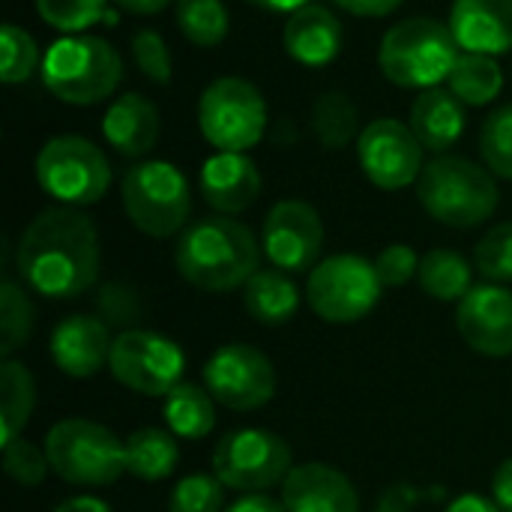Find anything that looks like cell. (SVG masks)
<instances>
[{"label":"cell","mask_w":512,"mask_h":512,"mask_svg":"<svg viewBox=\"0 0 512 512\" xmlns=\"http://www.w3.org/2000/svg\"><path fill=\"white\" fill-rule=\"evenodd\" d=\"M99 231L78 207H48L21 234L15 270L48 300H75L99 279Z\"/></svg>","instance_id":"1"},{"label":"cell","mask_w":512,"mask_h":512,"mask_svg":"<svg viewBox=\"0 0 512 512\" xmlns=\"http://www.w3.org/2000/svg\"><path fill=\"white\" fill-rule=\"evenodd\" d=\"M174 264L192 288L228 294L261 270V243L243 222L231 216H207L180 234Z\"/></svg>","instance_id":"2"},{"label":"cell","mask_w":512,"mask_h":512,"mask_svg":"<svg viewBox=\"0 0 512 512\" xmlns=\"http://www.w3.org/2000/svg\"><path fill=\"white\" fill-rule=\"evenodd\" d=\"M417 198L435 222L468 231L495 216L501 189L486 165L465 156L441 153L426 162L417 180Z\"/></svg>","instance_id":"3"},{"label":"cell","mask_w":512,"mask_h":512,"mask_svg":"<svg viewBox=\"0 0 512 512\" xmlns=\"http://www.w3.org/2000/svg\"><path fill=\"white\" fill-rule=\"evenodd\" d=\"M462 48L438 18H405L393 24L378 45V66L387 81L408 90H429L450 78Z\"/></svg>","instance_id":"4"},{"label":"cell","mask_w":512,"mask_h":512,"mask_svg":"<svg viewBox=\"0 0 512 512\" xmlns=\"http://www.w3.org/2000/svg\"><path fill=\"white\" fill-rule=\"evenodd\" d=\"M42 84L66 105H99L123 81V60L102 36H63L42 57Z\"/></svg>","instance_id":"5"},{"label":"cell","mask_w":512,"mask_h":512,"mask_svg":"<svg viewBox=\"0 0 512 512\" xmlns=\"http://www.w3.org/2000/svg\"><path fill=\"white\" fill-rule=\"evenodd\" d=\"M42 450L51 471L72 486H111L126 474V441H120L108 426L84 417L54 423Z\"/></svg>","instance_id":"6"},{"label":"cell","mask_w":512,"mask_h":512,"mask_svg":"<svg viewBox=\"0 0 512 512\" xmlns=\"http://www.w3.org/2000/svg\"><path fill=\"white\" fill-rule=\"evenodd\" d=\"M120 198L129 222L141 234L165 240L186 231L192 213V189L177 165L165 159H147L132 165L123 174Z\"/></svg>","instance_id":"7"},{"label":"cell","mask_w":512,"mask_h":512,"mask_svg":"<svg viewBox=\"0 0 512 512\" xmlns=\"http://www.w3.org/2000/svg\"><path fill=\"white\" fill-rule=\"evenodd\" d=\"M36 183L63 207H90L111 189V162L81 135H57L36 153Z\"/></svg>","instance_id":"8"},{"label":"cell","mask_w":512,"mask_h":512,"mask_svg":"<svg viewBox=\"0 0 512 512\" xmlns=\"http://www.w3.org/2000/svg\"><path fill=\"white\" fill-rule=\"evenodd\" d=\"M198 126L219 153H246L264 138L267 102L252 81L222 75L198 99Z\"/></svg>","instance_id":"9"},{"label":"cell","mask_w":512,"mask_h":512,"mask_svg":"<svg viewBox=\"0 0 512 512\" xmlns=\"http://www.w3.org/2000/svg\"><path fill=\"white\" fill-rule=\"evenodd\" d=\"M381 276L375 261L342 252L318 261L309 273L306 297L312 312L327 324H357L381 300Z\"/></svg>","instance_id":"10"},{"label":"cell","mask_w":512,"mask_h":512,"mask_svg":"<svg viewBox=\"0 0 512 512\" xmlns=\"http://www.w3.org/2000/svg\"><path fill=\"white\" fill-rule=\"evenodd\" d=\"M213 474L243 495L267 492L291 474V447L267 429L228 432L213 450Z\"/></svg>","instance_id":"11"},{"label":"cell","mask_w":512,"mask_h":512,"mask_svg":"<svg viewBox=\"0 0 512 512\" xmlns=\"http://www.w3.org/2000/svg\"><path fill=\"white\" fill-rule=\"evenodd\" d=\"M108 369L114 381L141 396H168L183 384L186 354L183 348L153 330H123L114 336Z\"/></svg>","instance_id":"12"},{"label":"cell","mask_w":512,"mask_h":512,"mask_svg":"<svg viewBox=\"0 0 512 512\" xmlns=\"http://www.w3.org/2000/svg\"><path fill=\"white\" fill-rule=\"evenodd\" d=\"M357 159L372 186L399 192L420 180L426 168V147L414 135L411 123L381 117L363 126L357 138Z\"/></svg>","instance_id":"13"},{"label":"cell","mask_w":512,"mask_h":512,"mask_svg":"<svg viewBox=\"0 0 512 512\" xmlns=\"http://www.w3.org/2000/svg\"><path fill=\"white\" fill-rule=\"evenodd\" d=\"M204 387L231 411H258L276 393V369L255 345L231 342L204 363Z\"/></svg>","instance_id":"14"},{"label":"cell","mask_w":512,"mask_h":512,"mask_svg":"<svg viewBox=\"0 0 512 512\" xmlns=\"http://www.w3.org/2000/svg\"><path fill=\"white\" fill-rule=\"evenodd\" d=\"M324 249V222L318 210L300 198H285L264 219V255L276 270L306 273L318 267Z\"/></svg>","instance_id":"15"},{"label":"cell","mask_w":512,"mask_h":512,"mask_svg":"<svg viewBox=\"0 0 512 512\" xmlns=\"http://www.w3.org/2000/svg\"><path fill=\"white\" fill-rule=\"evenodd\" d=\"M456 327L471 351L483 357L512 354V291L504 285H474L456 309Z\"/></svg>","instance_id":"16"},{"label":"cell","mask_w":512,"mask_h":512,"mask_svg":"<svg viewBox=\"0 0 512 512\" xmlns=\"http://www.w3.org/2000/svg\"><path fill=\"white\" fill-rule=\"evenodd\" d=\"M108 324L96 315H69L51 333V360L69 378H93L111 360Z\"/></svg>","instance_id":"17"},{"label":"cell","mask_w":512,"mask_h":512,"mask_svg":"<svg viewBox=\"0 0 512 512\" xmlns=\"http://www.w3.org/2000/svg\"><path fill=\"white\" fill-rule=\"evenodd\" d=\"M282 504L288 512H360V495L342 471L306 462L285 477Z\"/></svg>","instance_id":"18"},{"label":"cell","mask_w":512,"mask_h":512,"mask_svg":"<svg viewBox=\"0 0 512 512\" xmlns=\"http://www.w3.org/2000/svg\"><path fill=\"white\" fill-rule=\"evenodd\" d=\"M204 201L222 213H243L261 195V171L246 153H213L198 174Z\"/></svg>","instance_id":"19"},{"label":"cell","mask_w":512,"mask_h":512,"mask_svg":"<svg viewBox=\"0 0 512 512\" xmlns=\"http://www.w3.org/2000/svg\"><path fill=\"white\" fill-rule=\"evenodd\" d=\"M450 30L462 51L507 54L512 51V0H453Z\"/></svg>","instance_id":"20"},{"label":"cell","mask_w":512,"mask_h":512,"mask_svg":"<svg viewBox=\"0 0 512 512\" xmlns=\"http://www.w3.org/2000/svg\"><path fill=\"white\" fill-rule=\"evenodd\" d=\"M282 45L288 57L300 66L318 69L339 57L342 51V21L321 3H306L288 15L282 30Z\"/></svg>","instance_id":"21"},{"label":"cell","mask_w":512,"mask_h":512,"mask_svg":"<svg viewBox=\"0 0 512 512\" xmlns=\"http://www.w3.org/2000/svg\"><path fill=\"white\" fill-rule=\"evenodd\" d=\"M162 132L159 108L141 96V93H123L111 102V108L102 117V135L111 144L114 153L126 159L147 156Z\"/></svg>","instance_id":"22"},{"label":"cell","mask_w":512,"mask_h":512,"mask_svg":"<svg viewBox=\"0 0 512 512\" xmlns=\"http://www.w3.org/2000/svg\"><path fill=\"white\" fill-rule=\"evenodd\" d=\"M414 135L420 138V144L432 153H447L465 132V102L444 87H429L420 90L414 105H411V117H408Z\"/></svg>","instance_id":"23"},{"label":"cell","mask_w":512,"mask_h":512,"mask_svg":"<svg viewBox=\"0 0 512 512\" xmlns=\"http://www.w3.org/2000/svg\"><path fill=\"white\" fill-rule=\"evenodd\" d=\"M243 303L246 312L264 324V327H282L297 315L300 306V291L294 279L285 270H258L246 285H243Z\"/></svg>","instance_id":"24"},{"label":"cell","mask_w":512,"mask_h":512,"mask_svg":"<svg viewBox=\"0 0 512 512\" xmlns=\"http://www.w3.org/2000/svg\"><path fill=\"white\" fill-rule=\"evenodd\" d=\"M165 423L168 432L186 441H201L213 432L216 426V399L210 396L207 387L198 384H177L165 396Z\"/></svg>","instance_id":"25"},{"label":"cell","mask_w":512,"mask_h":512,"mask_svg":"<svg viewBox=\"0 0 512 512\" xmlns=\"http://www.w3.org/2000/svg\"><path fill=\"white\" fill-rule=\"evenodd\" d=\"M180 462L177 435L165 429H138L126 438V474L159 483L174 474Z\"/></svg>","instance_id":"26"},{"label":"cell","mask_w":512,"mask_h":512,"mask_svg":"<svg viewBox=\"0 0 512 512\" xmlns=\"http://www.w3.org/2000/svg\"><path fill=\"white\" fill-rule=\"evenodd\" d=\"M312 135L327 150H345L360 138V108L345 90H324L312 105Z\"/></svg>","instance_id":"27"},{"label":"cell","mask_w":512,"mask_h":512,"mask_svg":"<svg viewBox=\"0 0 512 512\" xmlns=\"http://www.w3.org/2000/svg\"><path fill=\"white\" fill-rule=\"evenodd\" d=\"M36 405V381L30 369L18 360H3L0 366V432L3 444L21 438Z\"/></svg>","instance_id":"28"},{"label":"cell","mask_w":512,"mask_h":512,"mask_svg":"<svg viewBox=\"0 0 512 512\" xmlns=\"http://www.w3.org/2000/svg\"><path fill=\"white\" fill-rule=\"evenodd\" d=\"M420 288L441 300V303H456L474 288V270L471 264L453 252V249H432L420 258Z\"/></svg>","instance_id":"29"},{"label":"cell","mask_w":512,"mask_h":512,"mask_svg":"<svg viewBox=\"0 0 512 512\" xmlns=\"http://www.w3.org/2000/svg\"><path fill=\"white\" fill-rule=\"evenodd\" d=\"M450 90L465 102V105H489L501 96L504 87V69L498 66L495 57L489 54H474L462 51L453 72H450Z\"/></svg>","instance_id":"30"},{"label":"cell","mask_w":512,"mask_h":512,"mask_svg":"<svg viewBox=\"0 0 512 512\" xmlns=\"http://www.w3.org/2000/svg\"><path fill=\"white\" fill-rule=\"evenodd\" d=\"M180 33L198 48H216L228 39V6L222 0H177L174 3Z\"/></svg>","instance_id":"31"},{"label":"cell","mask_w":512,"mask_h":512,"mask_svg":"<svg viewBox=\"0 0 512 512\" xmlns=\"http://www.w3.org/2000/svg\"><path fill=\"white\" fill-rule=\"evenodd\" d=\"M33 306L21 285L12 279H3L0 285V354L3 360H12L15 351H21L33 333Z\"/></svg>","instance_id":"32"},{"label":"cell","mask_w":512,"mask_h":512,"mask_svg":"<svg viewBox=\"0 0 512 512\" xmlns=\"http://www.w3.org/2000/svg\"><path fill=\"white\" fill-rule=\"evenodd\" d=\"M0 51H3L0 78L6 84H24L33 78L36 69H42V54H39L36 39L18 24L0 27Z\"/></svg>","instance_id":"33"},{"label":"cell","mask_w":512,"mask_h":512,"mask_svg":"<svg viewBox=\"0 0 512 512\" xmlns=\"http://www.w3.org/2000/svg\"><path fill=\"white\" fill-rule=\"evenodd\" d=\"M480 153L486 168L501 177L512 180V102L495 108L480 129Z\"/></svg>","instance_id":"34"},{"label":"cell","mask_w":512,"mask_h":512,"mask_svg":"<svg viewBox=\"0 0 512 512\" xmlns=\"http://www.w3.org/2000/svg\"><path fill=\"white\" fill-rule=\"evenodd\" d=\"M105 6L108 0H36L39 18L66 36L84 33L87 27L102 21L108 15Z\"/></svg>","instance_id":"35"},{"label":"cell","mask_w":512,"mask_h":512,"mask_svg":"<svg viewBox=\"0 0 512 512\" xmlns=\"http://www.w3.org/2000/svg\"><path fill=\"white\" fill-rule=\"evenodd\" d=\"M474 264L480 276L495 285L512 282V222L495 225L474 249Z\"/></svg>","instance_id":"36"},{"label":"cell","mask_w":512,"mask_h":512,"mask_svg":"<svg viewBox=\"0 0 512 512\" xmlns=\"http://www.w3.org/2000/svg\"><path fill=\"white\" fill-rule=\"evenodd\" d=\"M222 501V480L216 474H192L174 486L168 512H222Z\"/></svg>","instance_id":"37"},{"label":"cell","mask_w":512,"mask_h":512,"mask_svg":"<svg viewBox=\"0 0 512 512\" xmlns=\"http://www.w3.org/2000/svg\"><path fill=\"white\" fill-rule=\"evenodd\" d=\"M3 471H6L18 486L36 489V486H42V480H45V474L51 471V465H48L45 450L33 447V444L24 441V438H15V441L3 444Z\"/></svg>","instance_id":"38"},{"label":"cell","mask_w":512,"mask_h":512,"mask_svg":"<svg viewBox=\"0 0 512 512\" xmlns=\"http://www.w3.org/2000/svg\"><path fill=\"white\" fill-rule=\"evenodd\" d=\"M132 57H135V66L153 84H168L171 81V51H168L165 39L156 30H150V27L135 30V36H132Z\"/></svg>","instance_id":"39"},{"label":"cell","mask_w":512,"mask_h":512,"mask_svg":"<svg viewBox=\"0 0 512 512\" xmlns=\"http://www.w3.org/2000/svg\"><path fill=\"white\" fill-rule=\"evenodd\" d=\"M375 270H378L384 288H402V285H408L420 273V258H417V252L411 246L393 243V246L378 252Z\"/></svg>","instance_id":"40"},{"label":"cell","mask_w":512,"mask_h":512,"mask_svg":"<svg viewBox=\"0 0 512 512\" xmlns=\"http://www.w3.org/2000/svg\"><path fill=\"white\" fill-rule=\"evenodd\" d=\"M444 498V489L441 486H432V489H420V486H408V483H399L393 489H387L378 501V512H411L414 507L426 504V501H441Z\"/></svg>","instance_id":"41"},{"label":"cell","mask_w":512,"mask_h":512,"mask_svg":"<svg viewBox=\"0 0 512 512\" xmlns=\"http://www.w3.org/2000/svg\"><path fill=\"white\" fill-rule=\"evenodd\" d=\"M102 309L108 315L111 324H132L135 315H138V303H135V294L126 291L123 285H108L102 291Z\"/></svg>","instance_id":"42"},{"label":"cell","mask_w":512,"mask_h":512,"mask_svg":"<svg viewBox=\"0 0 512 512\" xmlns=\"http://www.w3.org/2000/svg\"><path fill=\"white\" fill-rule=\"evenodd\" d=\"M333 3L360 18H384L390 12H396L405 0H333Z\"/></svg>","instance_id":"43"},{"label":"cell","mask_w":512,"mask_h":512,"mask_svg":"<svg viewBox=\"0 0 512 512\" xmlns=\"http://www.w3.org/2000/svg\"><path fill=\"white\" fill-rule=\"evenodd\" d=\"M492 501L498 504L501 512H512V459L498 465L492 477Z\"/></svg>","instance_id":"44"},{"label":"cell","mask_w":512,"mask_h":512,"mask_svg":"<svg viewBox=\"0 0 512 512\" xmlns=\"http://www.w3.org/2000/svg\"><path fill=\"white\" fill-rule=\"evenodd\" d=\"M225 512H288L282 501L270 498L267 492H252V495H243L240 501H234Z\"/></svg>","instance_id":"45"},{"label":"cell","mask_w":512,"mask_h":512,"mask_svg":"<svg viewBox=\"0 0 512 512\" xmlns=\"http://www.w3.org/2000/svg\"><path fill=\"white\" fill-rule=\"evenodd\" d=\"M444 512H501L498 510V504L495 501H489V498H483V495H459L456 501H450L447 504V510Z\"/></svg>","instance_id":"46"},{"label":"cell","mask_w":512,"mask_h":512,"mask_svg":"<svg viewBox=\"0 0 512 512\" xmlns=\"http://www.w3.org/2000/svg\"><path fill=\"white\" fill-rule=\"evenodd\" d=\"M54 512H111V507L93 495H75V498H66Z\"/></svg>","instance_id":"47"},{"label":"cell","mask_w":512,"mask_h":512,"mask_svg":"<svg viewBox=\"0 0 512 512\" xmlns=\"http://www.w3.org/2000/svg\"><path fill=\"white\" fill-rule=\"evenodd\" d=\"M111 3H117L120 9H126L132 15H156V12L168 9L171 3H177V0H111Z\"/></svg>","instance_id":"48"},{"label":"cell","mask_w":512,"mask_h":512,"mask_svg":"<svg viewBox=\"0 0 512 512\" xmlns=\"http://www.w3.org/2000/svg\"><path fill=\"white\" fill-rule=\"evenodd\" d=\"M249 3L267 9V12H285V15H291V12H297L300 6L312 3V0H249Z\"/></svg>","instance_id":"49"}]
</instances>
